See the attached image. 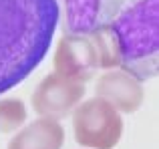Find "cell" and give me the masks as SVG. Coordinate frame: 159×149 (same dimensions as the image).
<instances>
[{"label":"cell","mask_w":159,"mask_h":149,"mask_svg":"<svg viewBox=\"0 0 159 149\" xmlns=\"http://www.w3.org/2000/svg\"><path fill=\"white\" fill-rule=\"evenodd\" d=\"M73 131L85 149H113L123 135V119L111 103L95 95L73 109Z\"/></svg>","instance_id":"obj_3"},{"label":"cell","mask_w":159,"mask_h":149,"mask_svg":"<svg viewBox=\"0 0 159 149\" xmlns=\"http://www.w3.org/2000/svg\"><path fill=\"white\" fill-rule=\"evenodd\" d=\"M95 93L97 97L109 101L119 113H135L145 97L141 81L123 69L103 73L95 83Z\"/></svg>","instance_id":"obj_7"},{"label":"cell","mask_w":159,"mask_h":149,"mask_svg":"<svg viewBox=\"0 0 159 149\" xmlns=\"http://www.w3.org/2000/svg\"><path fill=\"white\" fill-rule=\"evenodd\" d=\"M54 73L85 85L97 74V55L89 34H62L52 56Z\"/></svg>","instance_id":"obj_6"},{"label":"cell","mask_w":159,"mask_h":149,"mask_svg":"<svg viewBox=\"0 0 159 149\" xmlns=\"http://www.w3.org/2000/svg\"><path fill=\"white\" fill-rule=\"evenodd\" d=\"M85 99V85L51 73L39 83L32 93V107L36 115L48 119H62Z\"/></svg>","instance_id":"obj_5"},{"label":"cell","mask_w":159,"mask_h":149,"mask_svg":"<svg viewBox=\"0 0 159 149\" xmlns=\"http://www.w3.org/2000/svg\"><path fill=\"white\" fill-rule=\"evenodd\" d=\"M121 48V67L139 81L159 73V0H127L113 18Z\"/></svg>","instance_id":"obj_2"},{"label":"cell","mask_w":159,"mask_h":149,"mask_svg":"<svg viewBox=\"0 0 159 149\" xmlns=\"http://www.w3.org/2000/svg\"><path fill=\"white\" fill-rule=\"evenodd\" d=\"M65 34H91L111 24L127 0H57Z\"/></svg>","instance_id":"obj_4"},{"label":"cell","mask_w":159,"mask_h":149,"mask_svg":"<svg viewBox=\"0 0 159 149\" xmlns=\"http://www.w3.org/2000/svg\"><path fill=\"white\" fill-rule=\"evenodd\" d=\"M65 143V129L57 119L39 117L22 125L8 143V149H61Z\"/></svg>","instance_id":"obj_8"},{"label":"cell","mask_w":159,"mask_h":149,"mask_svg":"<svg viewBox=\"0 0 159 149\" xmlns=\"http://www.w3.org/2000/svg\"><path fill=\"white\" fill-rule=\"evenodd\" d=\"M58 20L57 0H0V95L43 63Z\"/></svg>","instance_id":"obj_1"},{"label":"cell","mask_w":159,"mask_h":149,"mask_svg":"<svg viewBox=\"0 0 159 149\" xmlns=\"http://www.w3.org/2000/svg\"><path fill=\"white\" fill-rule=\"evenodd\" d=\"M26 121V107L20 99H0V133L18 131Z\"/></svg>","instance_id":"obj_10"},{"label":"cell","mask_w":159,"mask_h":149,"mask_svg":"<svg viewBox=\"0 0 159 149\" xmlns=\"http://www.w3.org/2000/svg\"><path fill=\"white\" fill-rule=\"evenodd\" d=\"M91 43L95 47V55H97V65L103 71H111V69L121 67V48L119 40H117L115 30L111 28V24L99 26L97 30H93L89 34Z\"/></svg>","instance_id":"obj_9"}]
</instances>
